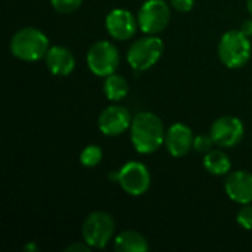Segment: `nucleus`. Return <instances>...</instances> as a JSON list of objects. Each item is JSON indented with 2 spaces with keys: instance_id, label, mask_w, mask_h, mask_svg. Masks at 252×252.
Wrapping results in <instances>:
<instances>
[{
  "instance_id": "1",
  "label": "nucleus",
  "mask_w": 252,
  "mask_h": 252,
  "mask_svg": "<svg viewBox=\"0 0 252 252\" xmlns=\"http://www.w3.org/2000/svg\"><path fill=\"white\" fill-rule=\"evenodd\" d=\"M165 127L162 120L149 111H142L133 117L130 127V140L133 148L142 154L149 155L157 152L165 142Z\"/></svg>"
},
{
  "instance_id": "2",
  "label": "nucleus",
  "mask_w": 252,
  "mask_h": 252,
  "mask_svg": "<svg viewBox=\"0 0 252 252\" xmlns=\"http://www.w3.org/2000/svg\"><path fill=\"white\" fill-rule=\"evenodd\" d=\"M49 47V37L35 27L19 28L9 43L12 56L22 62H37L44 59Z\"/></svg>"
},
{
  "instance_id": "3",
  "label": "nucleus",
  "mask_w": 252,
  "mask_h": 252,
  "mask_svg": "<svg viewBox=\"0 0 252 252\" xmlns=\"http://www.w3.org/2000/svg\"><path fill=\"white\" fill-rule=\"evenodd\" d=\"M217 53L220 62L224 66L230 69H239L245 66L251 59V40L241 30H229L221 35Z\"/></svg>"
},
{
  "instance_id": "4",
  "label": "nucleus",
  "mask_w": 252,
  "mask_h": 252,
  "mask_svg": "<svg viewBox=\"0 0 252 252\" xmlns=\"http://www.w3.org/2000/svg\"><path fill=\"white\" fill-rule=\"evenodd\" d=\"M164 53V41L158 35L146 34L134 40L127 50V62L136 72H143L155 66Z\"/></svg>"
},
{
  "instance_id": "5",
  "label": "nucleus",
  "mask_w": 252,
  "mask_h": 252,
  "mask_svg": "<svg viewBox=\"0 0 252 252\" xmlns=\"http://www.w3.org/2000/svg\"><path fill=\"white\" fill-rule=\"evenodd\" d=\"M115 233V220L106 211H92L83 221L81 236L92 248L103 250Z\"/></svg>"
},
{
  "instance_id": "6",
  "label": "nucleus",
  "mask_w": 252,
  "mask_h": 252,
  "mask_svg": "<svg viewBox=\"0 0 252 252\" xmlns=\"http://www.w3.org/2000/svg\"><path fill=\"white\" fill-rule=\"evenodd\" d=\"M86 62L92 74L105 78L117 72L120 66V52L112 41L99 40L89 47Z\"/></svg>"
},
{
  "instance_id": "7",
  "label": "nucleus",
  "mask_w": 252,
  "mask_h": 252,
  "mask_svg": "<svg viewBox=\"0 0 252 252\" xmlns=\"http://www.w3.org/2000/svg\"><path fill=\"white\" fill-rule=\"evenodd\" d=\"M171 21V6L165 0H146L137 12L139 30L149 35L162 32Z\"/></svg>"
},
{
  "instance_id": "8",
  "label": "nucleus",
  "mask_w": 252,
  "mask_h": 252,
  "mask_svg": "<svg viewBox=\"0 0 252 252\" xmlns=\"http://www.w3.org/2000/svg\"><path fill=\"white\" fill-rule=\"evenodd\" d=\"M117 183L127 195L142 196L149 190L152 177L143 162L130 161L117 171Z\"/></svg>"
},
{
  "instance_id": "9",
  "label": "nucleus",
  "mask_w": 252,
  "mask_h": 252,
  "mask_svg": "<svg viewBox=\"0 0 252 252\" xmlns=\"http://www.w3.org/2000/svg\"><path fill=\"white\" fill-rule=\"evenodd\" d=\"M210 134L216 146L230 149L241 143L245 134V127L241 118L233 115H223L213 123Z\"/></svg>"
},
{
  "instance_id": "10",
  "label": "nucleus",
  "mask_w": 252,
  "mask_h": 252,
  "mask_svg": "<svg viewBox=\"0 0 252 252\" xmlns=\"http://www.w3.org/2000/svg\"><path fill=\"white\" fill-rule=\"evenodd\" d=\"M131 121L133 117L126 106L120 103H112L102 109V112L99 114L97 127L102 134L108 137H117L130 130Z\"/></svg>"
},
{
  "instance_id": "11",
  "label": "nucleus",
  "mask_w": 252,
  "mask_h": 252,
  "mask_svg": "<svg viewBox=\"0 0 252 252\" xmlns=\"http://www.w3.org/2000/svg\"><path fill=\"white\" fill-rule=\"evenodd\" d=\"M105 27L111 38L118 41H126L136 34L139 24H137V16H134L130 10L120 7L111 10L106 15Z\"/></svg>"
},
{
  "instance_id": "12",
  "label": "nucleus",
  "mask_w": 252,
  "mask_h": 252,
  "mask_svg": "<svg viewBox=\"0 0 252 252\" xmlns=\"http://www.w3.org/2000/svg\"><path fill=\"white\" fill-rule=\"evenodd\" d=\"M193 131L183 123L171 124L165 131V149L173 158H183L193 149Z\"/></svg>"
},
{
  "instance_id": "13",
  "label": "nucleus",
  "mask_w": 252,
  "mask_h": 252,
  "mask_svg": "<svg viewBox=\"0 0 252 252\" xmlns=\"http://www.w3.org/2000/svg\"><path fill=\"white\" fill-rule=\"evenodd\" d=\"M224 192L236 204L252 202V173L245 170L229 173L224 182Z\"/></svg>"
},
{
  "instance_id": "14",
  "label": "nucleus",
  "mask_w": 252,
  "mask_h": 252,
  "mask_svg": "<svg viewBox=\"0 0 252 252\" xmlns=\"http://www.w3.org/2000/svg\"><path fill=\"white\" fill-rule=\"evenodd\" d=\"M44 62L50 74L56 77H68L75 69V56L71 49L65 46H50Z\"/></svg>"
},
{
  "instance_id": "15",
  "label": "nucleus",
  "mask_w": 252,
  "mask_h": 252,
  "mask_svg": "<svg viewBox=\"0 0 252 252\" xmlns=\"http://www.w3.org/2000/svg\"><path fill=\"white\" fill-rule=\"evenodd\" d=\"M114 248L118 252L149 251V241L137 230H123L114 238Z\"/></svg>"
},
{
  "instance_id": "16",
  "label": "nucleus",
  "mask_w": 252,
  "mask_h": 252,
  "mask_svg": "<svg viewBox=\"0 0 252 252\" xmlns=\"http://www.w3.org/2000/svg\"><path fill=\"white\" fill-rule=\"evenodd\" d=\"M202 165L207 170V173L217 176V177L226 176L232 170V161L223 148L211 149L208 154H205L202 159Z\"/></svg>"
},
{
  "instance_id": "17",
  "label": "nucleus",
  "mask_w": 252,
  "mask_h": 252,
  "mask_svg": "<svg viewBox=\"0 0 252 252\" xmlns=\"http://www.w3.org/2000/svg\"><path fill=\"white\" fill-rule=\"evenodd\" d=\"M128 92H130L128 81L123 75L114 72L103 78V93L108 100L121 102L123 99L127 97Z\"/></svg>"
},
{
  "instance_id": "18",
  "label": "nucleus",
  "mask_w": 252,
  "mask_h": 252,
  "mask_svg": "<svg viewBox=\"0 0 252 252\" xmlns=\"http://www.w3.org/2000/svg\"><path fill=\"white\" fill-rule=\"evenodd\" d=\"M102 158H103V151L99 145H87L80 154V162L87 168H93L99 165Z\"/></svg>"
},
{
  "instance_id": "19",
  "label": "nucleus",
  "mask_w": 252,
  "mask_h": 252,
  "mask_svg": "<svg viewBox=\"0 0 252 252\" xmlns=\"http://www.w3.org/2000/svg\"><path fill=\"white\" fill-rule=\"evenodd\" d=\"M216 143L211 137L210 133H204V134H198L193 139V151L198 154H208L211 149H214Z\"/></svg>"
},
{
  "instance_id": "20",
  "label": "nucleus",
  "mask_w": 252,
  "mask_h": 252,
  "mask_svg": "<svg viewBox=\"0 0 252 252\" xmlns=\"http://www.w3.org/2000/svg\"><path fill=\"white\" fill-rule=\"evenodd\" d=\"M50 4L58 13L68 15L75 12L83 4V0H50Z\"/></svg>"
},
{
  "instance_id": "21",
  "label": "nucleus",
  "mask_w": 252,
  "mask_h": 252,
  "mask_svg": "<svg viewBox=\"0 0 252 252\" xmlns=\"http://www.w3.org/2000/svg\"><path fill=\"white\" fill-rule=\"evenodd\" d=\"M236 221L245 230H252V202L242 204L236 214Z\"/></svg>"
},
{
  "instance_id": "22",
  "label": "nucleus",
  "mask_w": 252,
  "mask_h": 252,
  "mask_svg": "<svg viewBox=\"0 0 252 252\" xmlns=\"http://www.w3.org/2000/svg\"><path fill=\"white\" fill-rule=\"evenodd\" d=\"M170 6L180 13H188L193 9L195 0H170Z\"/></svg>"
},
{
  "instance_id": "23",
  "label": "nucleus",
  "mask_w": 252,
  "mask_h": 252,
  "mask_svg": "<svg viewBox=\"0 0 252 252\" xmlns=\"http://www.w3.org/2000/svg\"><path fill=\"white\" fill-rule=\"evenodd\" d=\"M90 250H93L86 241H81V242H75V244H71L69 247H66V252H90Z\"/></svg>"
},
{
  "instance_id": "24",
  "label": "nucleus",
  "mask_w": 252,
  "mask_h": 252,
  "mask_svg": "<svg viewBox=\"0 0 252 252\" xmlns=\"http://www.w3.org/2000/svg\"><path fill=\"white\" fill-rule=\"evenodd\" d=\"M245 35H248L250 38L252 37V16L250 19H245L244 22H242V25H241V28H239Z\"/></svg>"
},
{
  "instance_id": "25",
  "label": "nucleus",
  "mask_w": 252,
  "mask_h": 252,
  "mask_svg": "<svg viewBox=\"0 0 252 252\" xmlns=\"http://www.w3.org/2000/svg\"><path fill=\"white\" fill-rule=\"evenodd\" d=\"M38 250V247L34 244V242H30V244H27L25 247H24V251H28V252H35Z\"/></svg>"
},
{
  "instance_id": "26",
  "label": "nucleus",
  "mask_w": 252,
  "mask_h": 252,
  "mask_svg": "<svg viewBox=\"0 0 252 252\" xmlns=\"http://www.w3.org/2000/svg\"><path fill=\"white\" fill-rule=\"evenodd\" d=\"M247 10L252 16V0H247Z\"/></svg>"
}]
</instances>
